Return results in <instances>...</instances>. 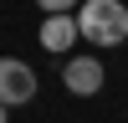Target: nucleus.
I'll return each mask as SVG.
<instances>
[{
    "label": "nucleus",
    "instance_id": "6",
    "mask_svg": "<svg viewBox=\"0 0 128 123\" xmlns=\"http://www.w3.org/2000/svg\"><path fill=\"white\" fill-rule=\"evenodd\" d=\"M0 123H10V108H5V102H0Z\"/></svg>",
    "mask_w": 128,
    "mask_h": 123
},
{
    "label": "nucleus",
    "instance_id": "1",
    "mask_svg": "<svg viewBox=\"0 0 128 123\" xmlns=\"http://www.w3.org/2000/svg\"><path fill=\"white\" fill-rule=\"evenodd\" d=\"M72 16H77V36L98 51L128 41V5L123 0H82Z\"/></svg>",
    "mask_w": 128,
    "mask_h": 123
},
{
    "label": "nucleus",
    "instance_id": "3",
    "mask_svg": "<svg viewBox=\"0 0 128 123\" xmlns=\"http://www.w3.org/2000/svg\"><path fill=\"white\" fill-rule=\"evenodd\" d=\"M41 92V82H36V72L26 67L20 56H0V102L5 108H20V102H31Z\"/></svg>",
    "mask_w": 128,
    "mask_h": 123
},
{
    "label": "nucleus",
    "instance_id": "4",
    "mask_svg": "<svg viewBox=\"0 0 128 123\" xmlns=\"http://www.w3.org/2000/svg\"><path fill=\"white\" fill-rule=\"evenodd\" d=\"M77 41H82V36H77V16H72V10H67V16H46V20H41V46H46L51 56H67Z\"/></svg>",
    "mask_w": 128,
    "mask_h": 123
},
{
    "label": "nucleus",
    "instance_id": "5",
    "mask_svg": "<svg viewBox=\"0 0 128 123\" xmlns=\"http://www.w3.org/2000/svg\"><path fill=\"white\" fill-rule=\"evenodd\" d=\"M41 10H46V16H67V10H77L82 0H36Z\"/></svg>",
    "mask_w": 128,
    "mask_h": 123
},
{
    "label": "nucleus",
    "instance_id": "2",
    "mask_svg": "<svg viewBox=\"0 0 128 123\" xmlns=\"http://www.w3.org/2000/svg\"><path fill=\"white\" fill-rule=\"evenodd\" d=\"M102 82H108V67H102V56H82V51H67V62H62V87L72 92V98H98Z\"/></svg>",
    "mask_w": 128,
    "mask_h": 123
}]
</instances>
